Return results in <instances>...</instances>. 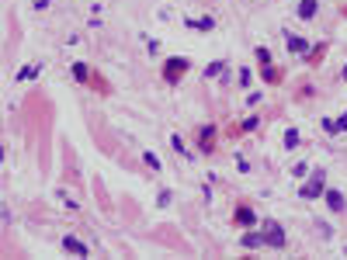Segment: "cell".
Segmentation results:
<instances>
[{"instance_id":"6da1fadb","label":"cell","mask_w":347,"mask_h":260,"mask_svg":"<svg viewBox=\"0 0 347 260\" xmlns=\"http://www.w3.org/2000/svg\"><path fill=\"white\" fill-rule=\"evenodd\" d=\"M264 243H271V246H285V233L278 222H267L264 226Z\"/></svg>"},{"instance_id":"7a4b0ae2","label":"cell","mask_w":347,"mask_h":260,"mask_svg":"<svg viewBox=\"0 0 347 260\" xmlns=\"http://www.w3.org/2000/svg\"><path fill=\"white\" fill-rule=\"evenodd\" d=\"M320 195H323V177L316 173V177H313V180L302 188V198H320Z\"/></svg>"},{"instance_id":"3957f363","label":"cell","mask_w":347,"mask_h":260,"mask_svg":"<svg viewBox=\"0 0 347 260\" xmlns=\"http://www.w3.org/2000/svg\"><path fill=\"white\" fill-rule=\"evenodd\" d=\"M181 69H187V59H181V56H177V59H170V63H167V80H170V84L177 80V73H181Z\"/></svg>"},{"instance_id":"277c9868","label":"cell","mask_w":347,"mask_h":260,"mask_svg":"<svg viewBox=\"0 0 347 260\" xmlns=\"http://www.w3.org/2000/svg\"><path fill=\"white\" fill-rule=\"evenodd\" d=\"M63 246H66L69 253H76V257H87V246L76 239V236H66V239H63Z\"/></svg>"},{"instance_id":"5b68a950","label":"cell","mask_w":347,"mask_h":260,"mask_svg":"<svg viewBox=\"0 0 347 260\" xmlns=\"http://www.w3.org/2000/svg\"><path fill=\"white\" fill-rule=\"evenodd\" d=\"M326 205H330L333 212H340V208H344V198H340V191H326Z\"/></svg>"},{"instance_id":"8992f818","label":"cell","mask_w":347,"mask_h":260,"mask_svg":"<svg viewBox=\"0 0 347 260\" xmlns=\"http://www.w3.org/2000/svg\"><path fill=\"white\" fill-rule=\"evenodd\" d=\"M299 14H302V18H313V14H316V0H302V4H299Z\"/></svg>"},{"instance_id":"52a82bcc","label":"cell","mask_w":347,"mask_h":260,"mask_svg":"<svg viewBox=\"0 0 347 260\" xmlns=\"http://www.w3.org/2000/svg\"><path fill=\"white\" fill-rule=\"evenodd\" d=\"M285 146H288V150H295V146H299V132H295V129L285 132Z\"/></svg>"},{"instance_id":"ba28073f","label":"cell","mask_w":347,"mask_h":260,"mask_svg":"<svg viewBox=\"0 0 347 260\" xmlns=\"http://www.w3.org/2000/svg\"><path fill=\"white\" fill-rule=\"evenodd\" d=\"M264 243V236H257V233H247L243 236V246H260Z\"/></svg>"},{"instance_id":"9c48e42d","label":"cell","mask_w":347,"mask_h":260,"mask_svg":"<svg viewBox=\"0 0 347 260\" xmlns=\"http://www.w3.org/2000/svg\"><path fill=\"white\" fill-rule=\"evenodd\" d=\"M288 49H292V52H305V42H302V39H292V35H288Z\"/></svg>"},{"instance_id":"30bf717a","label":"cell","mask_w":347,"mask_h":260,"mask_svg":"<svg viewBox=\"0 0 347 260\" xmlns=\"http://www.w3.org/2000/svg\"><path fill=\"white\" fill-rule=\"evenodd\" d=\"M73 77L84 80V77H87V66H84V63H73Z\"/></svg>"},{"instance_id":"8fae6325","label":"cell","mask_w":347,"mask_h":260,"mask_svg":"<svg viewBox=\"0 0 347 260\" xmlns=\"http://www.w3.org/2000/svg\"><path fill=\"white\" fill-rule=\"evenodd\" d=\"M240 222H254V212L250 208H240Z\"/></svg>"}]
</instances>
